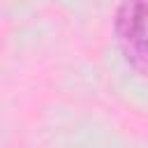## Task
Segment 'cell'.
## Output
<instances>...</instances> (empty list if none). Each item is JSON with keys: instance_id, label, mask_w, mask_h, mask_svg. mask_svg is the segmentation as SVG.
Masks as SVG:
<instances>
[{"instance_id": "cell-1", "label": "cell", "mask_w": 148, "mask_h": 148, "mask_svg": "<svg viewBox=\"0 0 148 148\" xmlns=\"http://www.w3.org/2000/svg\"><path fill=\"white\" fill-rule=\"evenodd\" d=\"M113 32L125 60L139 74H148V0H120Z\"/></svg>"}]
</instances>
